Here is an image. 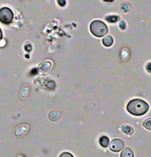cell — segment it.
<instances>
[{"label": "cell", "mask_w": 151, "mask_h": 157, "mask_svg": "<svg viewBox=\"0 0 151 157\" xmlns=\"http://www.w3.org/2000/svg\"><path fill=\"white\" fill-rule=\"evenodd\" d=\"M119 27L122 30H125L126 29V24L124 21H120L119 24Z\"/></svg>", "instance_id": "cell-18"}, {"label": "cell", "mask_w": 151, "mask_h": 157, "mask_svg": "<svg viewBox=\"0 0 151 157\" xmlns=\"http://www.w3.org/2000/svg\"><path fill=\"white\" fill-rule=\"evenodd\" d=\"M103 44L105 47H111L114 43V40H113L112 36H105L103 38Z\"/></svg>", "instance_id": "cell-10"}, {"label": "cell", "mask_w": 151, "mask_h": 157, "mask_svg": "<svg viewBox=\"0 0 151 157\" xmlns=\"http://www.w3.org/2000/svg\"><path fill=\"white\" fill-rule=\"evenodd\" d=\"M58 3L60 5V6L64 7V5H66V1H58Z\"/></svg>", "instance_id": "cell-21"}, {"label": "cell", "mask_w": 151, "mask_h": 157, "mask_svg": "<svg viewBox=\"0 0 151 157\" xmlns=\"http://www.w3.org/2000/svg\"><path fill=\"white\" fill-rule=\"evenodd\" d=\"M149 109V105L141 99L130 100L127 105V111L134 116H142L146 114Z\"/></svg>", "instance_id": "cell-1"}, {"label": "cell", "mask_w": 151, "mask_h": 157, "mask_svg": "<svg viewBox=\"0 0 151 157\" xmlns=\"http://www.w3.org/2000/svg\"><path fill=\"white\" fill-rule=\"evenodd\" d=\"M130 5L128 2H124L123 5H122V10L124 12H128L130 10Z\"/></svg>", "instance_id": "cell-16"}, {"label": "cell", "mask_w": 151, "mask_h": 157, "mask_svg": "<svg viewBox=\"0 0 151 157\" xmlns=\"http://www.w3.org/2000/svg\"><path fill=\"white\" fill-rule=\"evenodd\" d=\"M52 63H51L50 61H43L39 64V69L42 72H48V71L51 69V67H52Z\"/></svg>", "instance_id": "cell-7"}, {"label": "cell", "mask_w": 151, "mask_h": 157, "mask_svg": "<svg viewBox=\"0 0 151 157\" xmlns=\"http://www.w3.org/2000/svg\"><path fill=\"white\" fill-rule=\"evenodd\" d=\"M17 157H25V156H21V155H19V156H18Z\"/></svg>", "instance_id": "cell-24"}, {"label": "cell", "mask_w": 151, "mask_h": 157, "mask_svg": "<svg viewBox=\"0 0 151 157\" xmlns=\"http://www.w3.org/2000/svg\"><path fill=\"white\" fill-rule=\"evenodd\" d=\"M5 44H6V42H5V40L2 39L1 41H0V47H4L5 45Z\"/></svg>", "instance_id": "cell-22"}, {"label": "cell", "mask_w": 151, "mask_h": 157, "mask_svg": "<svg viewBox=\"0 0 151 157\" xmlns=\"http://www.w3.org/2000/svg\"><path fill=\"white\" fill-rule=\"evenodd\" d=\"M59 157H74V156L72 153L69 152H63L62 153H61V155H60Z\"/></svg>", "instance_id": "cell-19"}, {"label": "cell", "mask_w": 151, "mask_h": 157, "mask_svg": "<svg viewBox=\"0 0 151 157\" xmlns=\"http://www.w3.org/2000/svg\"><path fill=\"white\" fill-rule=\"evenodd\" d=\"M125 56H126L127 58H128V57L129 56L128 51L127 50H125V49H124L123 50H122V53H121V57L123 60H125Z\"/></svg>", "instance_id": "cell-17"}, {"label": "cell", "mask_w": 151, "mask_h": 157, "mask_svg": "<svg viewBox=\"0 0 151 157\" xmlns=\"http://www.w3.org/2000/svg\"><path fill=\"white\" fill-rule=\"evenodd\" d=\"M2 30L0 29V41L2 40Z\"/></svg>", "instance_id": "cell-23"}, {"label": "cell", "mask_w": 151, "mask_h": 157, "mask_svg": "<svg viewBox=\"0 0 151 157\" xmlns=\"http://www.w3.org/2000/svg\"><path fill=\"white\" fill-rule=\"evenodd\" d=\"M24 48H25V50L27 52H31V50L32 49V46L31 43H30V41H27V42L25 44V45H24Z\"/></svg>", "instance_id": "cell-14"}, {"label": "cell", "mask_w": 151, "mask_h": 157, "mask_svg": "<svg viewBox=\"0 0 151 157\" xmlns=\"http://www.w3.org/2000/svg\"><path fill=\"white\" fill-rule=\"evenodd\" d=\"M119 19V16H114V15L108 16H106V17H105V20H106L108 22H110V23H115Z\"/></svg>", "instance_id": "cell-13"}, {"label": "cell", "mask_w": 151, "mask_h": 157, "mask_svg": "<svg viewBox=\"0 0 151 157\" xmlns=\"http://www.w3.org/2000/svg\"><path fill=\"white\" fill-rule=\"evenodd\" d=\"M13 19V13L12 10L8 8H2L0 9V21L2 23L10 24Z\"/></svg>", "instance_id": "cell-3"}, {"label": "cell", "mask_w": 151, "mask_h": 157, "mask_svg": "<svg viewBox=\"0 0 151 157\" xmlns=\"http://www.w3.org/2000/svg\"><path fill=\"white\" fill-rule=\"evenodd\" d=\"M120 157H134V152L129 147H125L120 154Z\"/></svg>", "instance_id": "cell-9"}, {"label": "cell", "mask_w": 151, "mask_h": 157, "mask_svg": "<svg viewBox=\"0 0 151 157\" xmlns=\"http://www.w3.org/2000/svg\"><path fill=\"white\" fill-rule=\"evenodd\" d=\"M100 144L103 147H107L109 145V140L107 136H102L100 139Z\"/></svg>", "instance_id": "cell-12"}, {"label": "cell", "mask_w": 151, "mask_h": 157, "mask_svg": "<svg viewBox=\"0 0 151 157\" xmlns=\"http://www.w3.org/2000/svg\"><path fill=\"white\" fill-rule=\"evenodd\" d=\"M124 146V142L119 139H114L109 142V149L113 152H119L123 149Z\"/></svg>", "instance_id": "cell-4"}, {"label": "cell", "mask_w": 151, "mask_h": 157, "mask_svg": "<svg viewBox=\"0 0 151 157\" xmlns=\"http://www.w3.org/2000/svg\"><path fill=\"white\" fill-rule=\"evenodd\" d=\"M29 127L27 126V125H20L16 128V130L15 131V135L16 136H24L26 133L28 131Z\"/></svg>", "instance_id": "cell-6"}, {"label": "cell", "mask_w": 151, "mask_h": 157, "mask_svg": "<svg viewBox=\"0 0 151 157\" xmlns=\"http://www.w3.org/2000/svg\"><path fill=\"white\" fill-rule=\"evenodd\" d=\"M122 131L127 135H131L134 133V128L128 125H123L121 127Z\"/></svg>", "instance_id": "cell-11"}, {"label": "cell", "mask_w": 151, "mask_h": 157, "mask_svg": "<svg viewBox=\"0 0 151 157\" xmlns=\"http://www.w3.org/2000/svg\"><path fill=\"white\" fill-rule=\"evenodd\" d=\"M146 69L149 72H151V62L147 63V66H146Z\"/></svg>", "instance_id": "cell-20"}, {"label": "cell", "mask_w": 151, "mask_h": 157, "mask_svg": "<svg viewBox=\"0 0 151 157\" xmlns=\"http://www.w3.org/2000/svg\"><path fill=\"white\" fill-rule=\"evenodd\" d=\"M30 89L28 86H24L22 89H21V92H20V98H21V99H25V98H27V97L29 95V94H30Z\"/></svg>", "instance_id": "cell-8"}, {"label": "cell", "mask_w": 151, "mask_h": 157, "mask_svg": "<svg viewBox=\"0 0 151 157\" xmlns=\"http://www.w3.org/2000/svg\"><path fill=\"white\" fill-rule=\"evenodd\" d=\"M143 125L147 130H151V118H148V119L145 120L144 122Z\"/></svg>", "instance_id": "cell-15"}, {"label": "cell", "mask_w": 151, "mask_h": 157, "mask_svg": "<svg viewBox=\"0 0 151 157\" xmlns=\"http://www.w3.org/2000/svg\"><path fill=\"white\" fill-rule=\"evenodd\" d=\"M61 116V112L60 111L55 110L52 111L49 114V120L51 122H57L58 120L60 119Z\"/></svg>", "instance_id": "cell-5"}, {"label": "cell", "mask_w": 151, "mask_h": 157, "mask_svg": "<svg viewBox=\"0 0 151 157\" xmlns=\"http://www.w3.org/2000/svg\"><path fill=\"white\" fill-rule=\"evenodd\" d=\"M90 30L96 37H103L108 33V27L106 25L100 20H95L91 23Z\"/></svg>", "instance_id": "cell-2"}]
</instances>
